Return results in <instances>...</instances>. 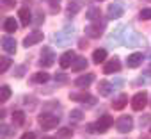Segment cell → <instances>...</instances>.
Segmentation results:
<instances>
[{
    "label": "cell",
    "mask_w": 151,
    "mask_h": 139,
    "mask_svg": "<svg viewBox=\"0 0 151 139\" xmlns=\"http://www.w3.org/2000/svg\"><path fill=\"white\" fill-rule=\"evenodd\" d=\"M39 123H41V127L45 128V130H52V128H55L57 125H59V121H60V118L59 116H55V114H50V112H45V114H39Z\"/></svg>",
    "instance_id": "1"
},
{
    "label": "cell",
    "mask_w": 151,
    "mask_h": 139,
    "mask_svg": "<svg viewBox=\"0 0 151 139\" xmlns=\"http://www.w3.org/2000/svg\"><path fill=\"white\" fill-rule=\"evenodd\" d=\"M75 34V29L71 27H66L64 30H60V32H55L53 34V41H55V45L57 46H66L68 43H69V38Z\"/></svg>",
    "instance_id": "2"
},
{
    "label": "cell",
    "mask_w": 151,
    "mask_h": 139,
    "mask_svg": "<svg viewBox=\"0 0 151 139\" xmlns=\"http://www.w3.org/2000/svg\"><path fill=\"white\" fill-rule=\"evenodd\" d=\"M112 123H114L112 116H110V114H105V116H101L93 127H94V132H98V134H105V132L112 127Z\"/></svg>",
    "instance_id": "3"
},
{
    "label": "cell",
    "mask_w": 151,
    "mask_h": 139,
    "mask_svg": "<svg viewBox=\"0 0 151 139\" xmlns=\"http://www.w3.org/2000/svg\"><path fill=\"white\" fill-rule=\"evenodd\" d=\"M147 105V93L146 91H139L137 95H133L132 98V109L133 111H142Z\"/></svg>",
    "instance_id": "4"
},
{
    "label": "cell",
    "mask_w": 151,
    "mask_h": 139,
    "mask_svg": "<svg viewBox=\"0 0 151 139\" xmlns=\"http://www.w3.org/2000/svg\"><path fill=\"white\" fill-rule=\"evenodd\" d=\"M116 128H117V132H121V134H128V132L133 128V119H132V116H121V118L116 121Z\"/></svg>",
    "instance_id": "5"
},
{
    "label": "cell",
    "mask_w": 151,
    "mask_h": 139,
    "mask_svg": "<svg viewBox=\"0 0 151 139\" xmlns=\"http://www.w3.org/2000/svg\"><path fill=\"white\" fill-rule=\"evenodd\" d=\"M53 62H55V54H53V50H52V48H48V46H45V48H43V52H41L39 66L48 68V66H52Z\"/></svg>",
    "instance_id": "6"
},
{
    "label": "cell",
    "mask_w": 151,
    "mask_h": 139,
    "mask_svg": "<svg viewBox=\"0 0 151 139\" xmlns=\"http://www.w3.org/2000/svg\"><path fill=\"white\" fill-rule=\"evenodd\" d=\"M103 23H100V22H94V23H89L87 27H86V36H89V38H100L101 34H103Z\"/></svg>",
    "instance_id": "7"
},
{
    "label": "cell",
    "mask_w": 151,
    "mask_h": 139,
    "mask_svg": "<svg viewBox=\"0 0 151 139\" xmlns=\"http://www.w3.org/2000/svg\"><path fill=\"white\" fill-rule=\"evenodd\" d=\"M119 70H121V61H119L117 57H114V59H110V61L105 62V66H103V73L112 75V73H117Z\"/></svg>",
    "instance_id": "8"
},
{
    "label": "cell",
    "mask_w": 151,
    "mask_h": 139,
    "mask_svg": "<svg viewBox=\"0 0 151 139\" xmlns=\"http://www.w3.org/2000/svg\"><path fill=\"white\" fill-rule=\"evenodd\" d=\"M43 38H45V36H43V32H41V30H32V32L23 39V46H27V48H29V46H32V45H36V43H41V41H43Z\"/></svg>",
    "instance_id": "9"
},
{
    "label": "cell",
    "mask_w": 151,
    "mask_h": 139,
    "mask_svg": "<svg viewBox=\"0 0 151 139\" xmlns=\"http://www.w3.org/2000/svg\"><path fill=\"white\" fill-rule=\"evenodd\" d=\"M71 100L80 102V104H86V105H94L96 104L94 96H91L87 93H71Z\"/></svg>",
    "instance_id": "10"
},
{
    "label": "cell",
    "mask_w": 151,
    "mask_h": 139,
    "mask_svg": "<svg viewBox=\"0 0 151 139\" xmlns=\"http://www.w3.org/2000/svg\"><path fill=\"white\" fill-rule=\"evenodd\" d=\"M75 59H77V55H75V52L73 50H68V52H64L62 55H60V59H59V64H60V68H69L73 62H75Z\"/></svg>",
    "instance_id": "11"
},
{
    "label": "cell",
    "mask_w": 151,
    "mask_h": 139,
    "mask_svg": "<svg viewBox=\"0 0 151 139\" xmlns=\"http://www.w3.org/2000/svg\"><path fill=\"white\" fill-rule=\"evenodd\" d=\"M142 61H144V55L140 52H133L126 57V66L128 68H137V66L142 64Z\"/></svg>",
    "instance_id": "12"
},
{
    "label": "cell",
    "mask_w": 151,
    "mask_h": 139,
    "mask_svg": "<svg viewBox=\"0 0 151 139\" xmlns=\"http://www.w3.org/2000/svg\"><path fill=\"white\" fill-rule=\"evenodd\" d=\"M107 13H109V18H110V20H117V18H121V16L124 14V9H123V6H119V4H110L109 9H107Z\"/></svg>",
    "instance_id": "13"
},
{
    "label": "cell",
    "mask_w": 151,
    "mask_h": 139,
    "mask_svg": "<svg viewBox=\"0 0 151 139\" xmlns=\"http://www.w3.org/2000/svg\"><path fill=\"white\" fill-rule=\"evenodd\" d=\"M126 43V46H142L144 45V36H140V34H137V32H132L126 39H124Z\"/></svg>",
    "instance_id": "14"
},
{
    "label": "cell",
    "mask_w": 151,
    "mask_h": 139,
    "mask_svg": "<svg viewBox=\"0 0 151 139\" xmlns=\"http://www.w3.org/2000/svg\"><path fill=\"white\" fill-rule=\"evenodd\" d=\"M114 88H116L114 82H109V80H100V84H98V91L101 96H110Z\"/></svg>",
    "instance_id": "15"
},
{
    "label": "cell",
    "mask_w": 151,
    "mask_h": 139,
    "mask_svg": "<svg viewBox=\"0 0 151 139\" xmlns=\"http://www.w3.org/2000/svg\"><path fill=\"white\" fill-rule=\"evenodd\" d=\"M84 0H69L68 2V13H69V16H75L82 7H84Z\"/></svg>",
    "instance_id": "16"
},
{
    "label": "cell",
    "mask_w": 151,
    "mask_h": 139,
    "mask_svg": "<svg viewBox=\"0 0 151 139\" xmlns=\"http://www.w3.org/2000/svg\"><path fill=\"white\" fill-rule=\"evenodd\" d=\"M2 46H4V50L7 54H14L16 52V41L13 38H9V36H4L2 38Z\"/></svg>",
    "instance_id": "17"
},
{
    "label": "cell",
    "mask_w": 151,
    "mask_h": 139,
    "mask_svg": "<svg viewBox=\"0 0 151 139\" xmlns=\"http://www.w3.org/2000/svg\"><path fill=\"white\" fill-rule=\"evenodd\" d=\"M93 80H94V75L87 73V75H82V77H78L77 80H75V86H77V88H87Z\"/></svg>",
    "instance_id": "18"
},
{
    "label": "cell",
    "mask_w": 151,
    "mask_h": 139,
    "mask_svg": "<svg viewBox=\"0 0 151 139\" xmlns=\"http://www.w3.org/2000/svg\"><path fill=\"white\" fill-rule=\"evenodd\" d=\"M87 59L86 57H77V59H75V62L71 64V70H73V72H82V70H86L87 68Z\"/></svg>",
    "instance_id": "19"
},
{
    "label": "cell",
    "mask_w": 151,
    "mask_h": 139,
    "mask_svg": "<svg viewBox=\"0 0 151 139\" xmlns=\"http://www.w3.org/2000/svg\"><path fill=\"white\" fill-rule=\"evenodd\" d=\"M20 20H22V25H25V27L32 22V14H30L29 7H22L20 9Z\"/></svg>",
    "instance_id": "20"
},
{
    "label": "cell",
    "mask_w": 151,
    "mask_h": 139,
    "mask_svg": "<svg viewBox=\"0 0 151 139\" xmlns=\"http://www.w3.org/2000/svg\"><path fill=\"white\" fill-rule=\"evenodd\" d=\"M4 30L6 32H16L18 30V22L14 18H6L4 22Z\"/></svg>",
    "instance_id": "21"
},
{
    "label": "cell",
    "mask_w": 151,
    "mask_h": 139,
    "mask_svg": "<svg viewBox=\"0 0 151 139\" xmlns=\"http://www.w3.org/2000/svg\"><path fill=\"white\" fill-rule=\"evenodd\" d=\"M105 57H107V50H105V48H98V50H94V54H93V62H94V64H100V62L105 61Z\"/></svg>",
    "instance_id": "22"
},
{
    "label": "cell",
    "mask_w": 151,
    "mask_h": 139,
    "mask_svg": "<svg viewBox=\"0 0 151 139\" xmlns=\"http://www.w3.org/2000/svg\"><path fill=\"white\" fill-rule=\"evenodd\" d=\"M126 104H128V95H119V96H117V100H114V102H112V107H114L116 111H121Z\"/></svg>",
    "instance_id": "23"
},
{
    "label": "cell",
    "mask_w": 151,
    "mask_h": 139,
    "mask_svg": "<svg viewBox=\"0 0 151 139\" xmlns=\"http://www.w3.org/2000/svg\"><path fill=\"white\" fill-rule=\"evenodd\" d=\"M71 135H73V128L64 127V128H59V130H57L55 139H71Z\"/></svg>",
    "instance_id": "24"
},
{
    "label": "cell",
    "mask_w": 151,
    "mask_h": 139,
    "mask_svg": "<svg viewBox=\"0 0 151 139\" xmlns=\"http://www.w3.org/2000/svg\"><path fill=\"white\" fill-rule=\"evenodd\" d=\"M100 14H101V13H100V9H98V7H91V9L87 11V14H86V16H87V20H89V22H100Z\"/></svg>",
    "instance_id": "25"
},
{
    "label": "cell",
    "mask_w": 151,
    "mask_h": 139,
    "mask_svg": "<svg viewBox=\"0 0 151 139\" xmlns=\"http://www.w3.org/2000/svg\"><path fill=\"white\" fill-rule=\"evenodd\" d=\"M13 123L14 125H23L25 123V112L23 111H14L13 112Z\"/></svg>",
    "instance_id": "26"
},
{
    "label": "cell",
    "mask_w": 151,
    "mask_h": 139,
    "mask_svg": "<svg viewBox=\"0 0 151 139\" xmlns=\"http://www.w3.org/2000/svg\"><path fill=\"white\" fill-rule=\"evenodd\" d=\"M9 96H11V89H9V86H0V102H7L9 100Z\"/></svg>",
    "instance_id": "27"
},
{
    "label": "cell",
    "mask_w": 151,
    "mask_h": 139,
    "mask_svg": "<svg viewBox=\"0 0 151 139\" xmlns=\"http://www.w3.org/2000/svg\"><path fill=\"white\" fill-rule=\"evenodd\" d=\"M11 64H13V61L9 57H0V73H6Z\"/></svg>",
    "instance_id": "28"
},
{
    "label": "cell",
    "mask_w": 151,
    "mask_h": 139,
    "mask_svg": "<svg viewBox=\"0 0 151 139\" xmlns=\"http://www.w3.org/2000/svg\"><path fill=\"white\" fill-rule=\"evenodd\" d=\"M48 80H50V75H48L46 72H39V73L34 75V82H37V84H45V82H48Z\"/></svg>",
    "instance_id": "29"
},
{
    "label": "cell",
    "mask_w": 151,
    "mask_h": 139,
    "mask_svg": "<svg viewBox=\"0 0 151 139\" xmlns=\"http://www.w3.org/2000/svg\"><path fill=\"white\" fill-rule=\"evenodd\" d=\"M13 132H14V128H11V127H7V125H2V127H0V135H2V139H7Z\"/></svg>",
    "instance_id": "30"
},
{
    "label": "cell",
    "mask_w": 151,
    "mask_h": 139,
    "mask_svg": "<svg viewBox=\"0 0 151 139\" xmlns=\"http://www.w3.org/2000/svg\"><path fill=\"white\" fill-rule=\"evenodd\" d=\"M82 118H84V114H82V111H78V109H75V111L69 112V119H71V121H80Z\"/></svg>",
    "instance_id": "31"
},
{
    "label": "cell",
    "mask_w": 151,
    "mask_h": 139,
    "mask_svg": "<svg viewBox=\"0 0 151 139\" xmlns=\"http://www.w3.org/2000/svg\"><path fill=\"white\" fill-rule=\"evenodd\" d=\"M139 16H140V20H151V7L142 9V11L139 13Z\"/></svg>",
    "instance_id": "32"
},
{
    "label": "cell",
    "mask_w": 151,
    "mask_h": 139,
    "mask_svg": "<svg viewBox=\"0 0 151 139\" xmlns=\"http://www.w3.org/2000/svg\"><path fill=\"white\" fill-rule=\"evenodd\" d=\"M25 70H27V66H23V64H22V66H18V68H16L14 77H16V79H22V77L25 75Z\"/></svg>",
    "instance_id": "33"
},
{
    "label": "cell",
    "mask_w": 151,
    "mask_h": 139,
    "mask_svg": "<svg viewBox=\"0 0 151 139\" xmlns=\"http://www.w3.org/2000/svg\"><path fill=\"white\" fill-rule=\"evenodd\" d=\"M45 2H48V4L52 6V11H53V13L59 11V2H60V0H45Z\"/></svg>",
    "instance_id": "34"
},
{
    "label": "cell",
    "mask_w": 151,
    "mask_h": 139,
    "mask_svg": "<svg viewBox=\"0 0 151 139\" xmlns=\"http://www.w3.org/2000/svg\"><path fill=\"white\" fill-rule=\"evenodd\" d=\"M55 80H57V82H66L68 77H66L64 73H59V75H55Z\"/></svg>",
    "instance_id": "35"
},
{
    "label": "cell",
    "mask_w": 151,
    "mask_h": 139,
    "mask_svg": "<svg viewBox=\"0 0 151 139\" xmlns=\"http://www.w3.org/2000/svg\"><path fill=\"white\" fill-rule=\"evenodd\" d=\"M20 139H36V134H34V132H27V134H23Z\"/></svg>",
    "instance_id": "36"
},
{
    "label": "cell",
    "mask_w": 151,
    "mask_h": 139,
    "mask_svg": "<svg viewBox=\"0 0 151 139\" xmlns=\"http://www.w3.org/2000/svg\"><path fill=\"white\" fill-rule=\"evenodd\" d=\"M78 46H80V48H86V46H87V41H86V39H80V41H78Z\"/></svg>",
    "instance_id": "37"
},
{
    "label": "cell",
    "mask_w": 151,
    "mask_h": 139,
    "mask_svg": "<svg viewBox=\"0 0 151 139\" xmlns=\"http://www.w3.org/2000/svg\"><path fill=\"white\" fill-rule=\"evenodd\" d=\"M147 121H149V116H146V118H140V127H142V125H146Z\"/></svg>",
    "instance_id": "38"
},
{
    "label": "cell",
    "mask_w": 151,
    "mask_h": 139,
    "mask_svg": "<svg viewBox=\"0 0 151 139\" xmlns=\"http://www.w3.org/2000/svg\"><path fill=\"white\" fill-rule=\"evenodd\" d=\"M4 6L11 7V6H14V2H13V0H4Z\"/></svg>",
    "instance_id": "39"
},
{
    "label": "cell",
    "mask_w": 151,
    "mask_h": 139,
    "mask_svg": "<svg viewBox=\"0 0 151 139\" xmlns=\"http://www.w3.org/2000/svg\"><path fill=\"white\" fill-rule=\"evenodd\" d=\"M43 139H53V137H50V135H45V137H43Z\"/></svg>",
    "instance_id": "40"
},
{
    "label": "cell",
    "mask_w": 151,
    "mask_h": 139,
    "mask_svg": "<svg viewBox=\"0 0 151 139\" xmlns=\"http://www.w3.org/2000/svg\"><path fill=\"white\" fill-rule=\"evenodd\" d=\"M139 139H147V137H146V135H144V137H139Z\"/></svg>",
    "instance_id": "41"
},
{
    "label": "cell",
    "mask_w": 151,
    "mask_h": 139,
    "mask_svg": "<svg viewBox=\"0 0 151 139\" xmlns=\"http://www.w3.org/2000/svg\"><path fill=\"white\" fill-rule=\"evenodd\" d=\"M146 2H149V0H146Z\"/></svg>",
    "instance_id": "42"
},
{
    "label": "cell",
    "mask_w": 151,
    "mask_h": 139,
    "mask_svg": "<svg viewBox=\"0 0 151 139\" xmlns=\"http://www.w3.org/2000/svg\"><path fill=\"white\" fill-rule=\"evenodd\" d=\"M100 2H101V0H100Z\"/></svg>",
    "instance_id": "43"
}]
</instances>
